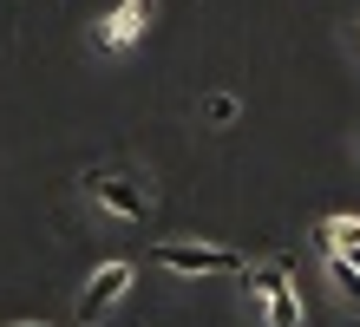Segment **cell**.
I'll list each match as a JSON object with an SVG mask.
<instances>
[{
	"label": "cell",
	"instance_id": "cell-3",
	"mask_svg": "<svg viewBox=\"0 0 360 327\" xmlns=\"http://www.w3.org/2000/svg\"><path fill=\"white\" fill-rule=\"evenodd\" d=\"M151 262H158V269H171V275H243L249 269L229 243H158Z\"/></svg>",
	"mask_w": 360,
	"mask_h": 327
},
{
	"label": "cell",
	"instance_id": "cell-8",
	"mask_svg": "<svg viewBox=\"0 0 360 327\" xmlns=\"http://www.w3.org/2000/svg\"><path fill=\"white\" fill-rule=\"evenodd\" d=\"M203 118H210V124H229V118H236V98H229V92L203 98Z\"/></svg>",
	"mask_w": 360,
	"mask_h": 327
},
{
	"label": "cell",
	"instance_id": "cell-7",
	"mask_svg": "<svg viewBox=\"0 0 360 327\" xmlns=\"http://www.w3.org/2000/svg\"><path fill=\"white\" fill-rule=\"evenodd\" d=\"M314 243H321V236H314ZM321 255H328V275H334V288H341V295L354 301V308H360V269H354V262H347L341 249H328V243H321Z\"/></svg>",
	"mask_w": 360,
	"mask_h": 327
},
{
	"label": "cell",
	"instance_id": "cell-2",
	"mask_svg": "<svg viewBox=\"0 0 360 327\" xmlns=\"http://www.w3.org/2000/svg\"><path fill=\"white\" fill-rule=\"evenodd\" d=\"M79 190H86L105 216H118V223H144V216H151V190L138 177H124V170H86Z\"/></svg>",
	"mask_w": 360,
	"mask_h": 327
},
{
	"label": "cell",
	"instance_id": "cell-5",
	"mask_svg": "<svg viewBox=\"0 0 360 327\" xmlns=\"http://www.w3.org/2000/svg\"><path fill=\"white\" fill-rule=\"evenodd\" d=\"M124 288H131V262H105V269H92V281L79 288V321H105L124 301Z\"/></svg>",
	"mask_w": 360,
	"mask_h": 327
},
{
	"label": "cell",
	"instance_id": "cell-1",
	"mask_svg": "<svg viewBox=\"0 0 360 327\" xmlns=\"http://www.w3.org/2000/svg\"><path fill=\"white\" fill-rule=\"evenodd\" d=\"M249 288H256L269 327H302V295H295V262L288 255L256 262V269H249Z\"/></svg>",
	"mask_w": 360,
	"mask_h": 327
},
{
	"label": "cell",
	"instance_id": "cell-6",
	"mask_svg": "<svg viewBox=\"0 0 360 327\" xmlns=\"http://www.w3.org/2000/svg\"><path fill=\"white\" fill-rule=\"evenodd\" d=\"M314 236H321L328 249H341V255L354 262V269H360V223H354V216H328V223L314 229Z\"/></svg>",
	"mask_w": 360,
	"mask_h": 327
},
{
	"label": "cell",
	"instance_id": "cell-4",
	"mask_svg": "<svg viewBox=\"0 0 360 327\" xmlns=\"http://www.w3.org/2000/svg\"><path fill=\"white\" fill-rule=\"evenodd\" d=\"M151 20H158V0H118V7L98 20V46L105 53H131Z\"/></svg>",
	"mask_w": 360,
	"mask_h": 327
},
{
	"label": "cell",
	"instance_id": "cell-9",
	"mask_svg": "<svg viewBox=\"0 0 360 327\" xmlns=\"http://www.w3.org/2000/svg\"><path fill=\"white\" fill-rule=\"evenodd\" d=\"M354 33H360V20H354Z\"/></svg>",
	"mask_w": 360,
	"mask_h": 327
}]
</instances>
